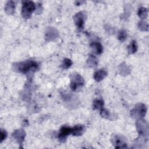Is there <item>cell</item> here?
I'll list each match as a JSON object with an SVG mask.
<instances>
[{
  "instance_id": "obj_14",
  "label": "cell",
  "mask_w": 149,
  "mask_h": 149,
  "mask_svg": "<svg viewBox=\"0 0 149 149\" xmlns=\"http://www.w3.org/2000/svg\"><path fill=\"white\" fill-rule=\"evenodd\" d=\"M90 47L93 49V51H94V52L98 55L101 54L103 51V47L102 45L98 42H96V41L92 42L90 44Z\"/></svg>"
},
{
  "instance_id": "obj_13",
  "label": "cell",
  "mask_w": 149,
  "mask_h": 149,
  "mask_svg": "<svg viewBox=\"0 0 149 149\" xmlns=\"http://www.w3.org/2000/svg\"><path fill=\"white\" fill-rule=\"evenodd\" d=\"M84 131V126L81 125H75L73 128H72V134L73 136H79L82 135Z\"/></svg>"
},
{
  "instance_id": "obj_20",
  "label": "cell",
  "mask_w": 149,
  "mask_h": 149,
  "mask_svg": "<svg viewBox=\"0 0 149 149\" xmlns=\"http://www.w3.org/2000/svg\"><path fill=\"white\" fill-rule=\"evenodd\" d=\"M104 102L102 99H96L93 102V108L94 109H101L103 108Z\"/></svg>"
},
{
  "instance_id": "obj_4",
  "label": "cell",
  "mask_w": 149,
  "mask_h": 149,
  "mask_svg": "<svg viewBox=\"0 0 149 149\" xmlns=\"http://www.w3.org/2000/svg\"><path fill=\"white\" fill-rule=\"evenodd\" d=\"M36 9V5L32 1H24L23 2V5L22 8L21 14L22 17L27 19H29L33 12Z\"/></svg>"
},
{
  "instance_id": "obj_11",
  "label": "cell",
  "mask_w": 149,
  "mask_h": 149,
  "mask_svg": "<svg viewBox=\"0 0 149 149\" xmlns=\"http://www.w3.org/2000/svg\"><path fill=\"white\" fill-rule=\"evenodd\" d=\"M107 74H108V72L105 69H99L94 72V79L96 81L100 82L101 80H102L107 76Z\"/></svg>"
},
{
  "instance_id": "obj_18",
  "label": "cell",
  "mask_w": 149,
  "mask_h": 149,
  "mask_svg": "<svg viewBox=\"0 0 149 149\" xmlns=\"http://www.w3.org/2000/svg\"><path fill=\"white\" fill-rule=\"evenodd\" d=\"M100 115L101 117L108 119L109 120H113L115 119V116L111 113L108 109H101L100 112Z\"/></svg>"
},
{
  "instance_id": "obj_6",
  "label": "cell",
  "mask_w": 149,
  "mask_h": 149,
  "mask_svg": "<svg viewBox=\"0 0 149 149\" xmlns=\"http://www.w3.org/2000/svg\"><path fill=\"white\" fill-rule=\"evenodd\" d=\"M136 129L139 134L144 138L147 137L149 134V127L147 122L142 119H139L136 122Z\"/></svg>"
},
{
  "instance_id": "obj_12",
  "label": "cell",
  "mask_w": 149,
  "mask_h": 149,
  "mask_svg": "<svg viewBox=\"0 0 149 149\" xmlns=\"http://www.w3.org/2000/svg\"><path fill=\"white\" fill-rule=\"evenodd\" d=\"M62 99L63 100L64 102L68 104L69 106H71L72 105V104H73L74 106H75V103L73 102L74 101H75L74 100V95L70 94V93H63L62 94Z\"/></svg>"
},
{
  "instance_id": "obj_9",
  "label": "cell",
  "mask_w": 149,
  "mask_h": 149,
  "mask_svg": "<svg viewBox=\"0 0 149 149\" xmlns=\"http://www.w3.org/2000/svg\"><path fill=\"white\" fill-rule=\"evenodd\" d=\"M70 133H72V128L68 126H63L60 129L59 133L58 134V139L59 141L62 143L65 142L67 137Z\"/></svg>"
},
{
  "instance_id": "obj_26",
  "label": "cell",
  "mask_w": 149,
  "mask_h": 149,
  "mask_svg": "<svg viewBox=\"0 0 149 149\" xmlns=\"http://www.w3.org/2000/svg\"><path fill=\"white\" fill-rule=\"evenodd\" d=\"M7 136H8V134L6 133V132L5 130H3V129H1V142H2L4 140L6 139V138L7 137Z\"/></svg>"
},
{
  "instance_id": "obj_7",
  "label": "cell",
  "mask_w": 149,
  "mask_h": 149,
  "mask_svg": "<svg viewBox=\"0 0 149 149\" xmlns=\"http://www.w3.org/2000/svg\"><path fill=\"white\" fill-rule=\"evenodd\" d=\"M87 18V15L84 12H79L73 16V20L75 25L79 30H82L84 26V23Z\"/></svg>"
},
{
  "instance_id": "obj_17",
  "label": "cell",
  "mask_w": 149,
  "mask_h": 149,
  "mask_svg": "<svg viewBox=\"0 0 149 149\" xmlns=\"http://www.w3.org/2000/svg\"><path fill=\"white\" fill-rule=\"evenodd\" d=\"M119 72L122 75L126 76L130 73V69L126 63H122L119 66Z\"/></svg>"
},
{
  "instance_id": "obj_2",
  "label": "cell",
  "mask_w": 149,
  "mask_h": 149,
  "mask_svg": "<svg viewBox=\"0 0 149 149\" xmlns=\"http://www.w3.org/2000/svg\"><path fill=\"white\" fill-rule=\"evenodd\" d=\"M70 87L73 91H79L84 86V79L80 74L76 72L70 74Z\"/></svg>"
},
{
  "instance_id": "obj_22",
  "label": "cell",
  "mask_w": 149,
  "mask_h": 149,
  "mask_svg": "<svg viewBox=\"0 0 149 149\" xmlns=\"http://www.w3.org/2000/svg\"><path fill=\"white\" fill-rule=\"evenodd\" d=\"M127 36V34L126 31L124 29H122L119 31L118 35V38L120 42H123L126 39Z\"/></svg>"
},
{
  "instance_id": "obj_21",
  "label": "cell",
  "mask_w": 149,
  "mask_h": 149,
  "mask_svg": "<svg viewBox=\"0 0 149 149\" xmlns=\"http://www.w3.org/2000/svg\"><path fill=\"white\" fill-rule=\"evenodd\" d=\"M138 15L141 19H146L148 16V9L143 7L139 8L138 10Z\"/></svg>"
},
{
  "instance_id": "obj_16",
  "label": "cell",
  "mask_w": 149,
  "mask_h": 149,
  "mask_svg": "<svg viewBox=\"0 0 149 149\" xmlns=\"http://www.w3.org/2000/svg\"><path fill=\"white\" fill-rule=\"evenodd\" d=\"M15 3L14 2L10 1H8L5 8V10L6 14L8 15H12L14 13L15 11Z\"/></svg>"
},
{
  "instance_id": "obj_19",
  "label": "cell",
  "mask_w": 149,
  "mask_h": 149,
  "mask_svg": "<svg viewBox=\"0 0 149 149\" xmlns=\"http://www.w3.org/2000/svg\"><path fill=\"white\" fill-rule=\"evenodd\" d=\"M137 45L136 43V41L134 40H133L130 42L129 45L127 46V49L129 54H133L137 52Z\"/></svg>"
},
{
  "instance_id": "obj_1",
  "label": "cell",
  "mask_w": 149,
  "mask_h": 149,
  "mask_svg": "<svg viewBox=\"0 0 149 149\" xmlns=\"http://www.w3.org/2000/svg\"><path fill=\"white\" fill-rule=\"evenodd\" d=\"M38 63L34 61L27 60L21 62H16L12 65L13 71L23 74L34 73L38 69Z\"/></svg>"
},
{
  "instance_id": "obj_3",
  "label": "cell",
  "mask_w": 149,
  "mask_h": 149,
  "mask_svg": "<svg viewBox=\"0 0 149 149\" xmlns=\"http://www.w3.org/2000/svg\"><path fill=\"white\" fill-rule=\"evenodd\" d=\"M147 112V107L145 104L139 103L136 104L130 111V115L135 119H142L144 117Z\"/></svg>"
},
{
  "instance_id": "obj_24",
  "label": "cell",
  "mask_w": 149,
  "mask_h": 149,
  "mask_svg": "<svg viewBox=\"0 0 149 149\" xmlns=\"http://www.w3.org/2000/svg\"><path fill=\"white\" fill-rule=\"evenodd\" d=\"M138 27L141 31H147L148 29V24L146 22L141 21L138 23Z\"/></svg>"
},
{
  "instance_id": "obj_8",
  "label": "cell",
  "mask_w": 149,
  "mask_h": 149,
  "mask_svg": "<svg viewBox=\"0 0 149 149\" xmlns=\"http://www.w3.org/2000/svg\"><path fill=\"white\" fill-rule=\"evenodd\" d=\"M59 31L55 27L48 26L45 29V38L47 41H55L59 37Z\"/></svg>"
},
{
  "instance_id": "obj_23",
  "label": "cell",
  "mask_w": 149,
  "mask_h": 149,
  "mask_svg": "<svg viewBox=\"0 0 149 149\" xmlns=\"http://www.w3.org/2000/svg\"><path fill=\"white\" fill-rule=\"evenodd\" d=\"M72 65V61L69 59V58H65L63 60L62 63L61 65V66L63 69H68L69 68H70Z\"/></svg>"
},
{
  "instance_id": "obj_10",
  "label": "cell",
  "mask_w": 149,
  "mask_h": 149,
  "mask_svg": "<svg viewBox=\"0 0 149 149\" xmlns=\"http://www.w3.org/2000/svg\"><path fill=\"white\" fill-rule=\"evenodd\" d=\"M26 133L23 129H17L13 132L12 134V137L17 141V143L19 144H22L23 143L24 139L26 137Z\"/></svg>"
},
{
  "instance_id": "obj_25",
  "label": "cell",
  "mask_w": 149,
  "mask_h": 149,
  "mask_svg": "<svg viewBox=\"0 0 149 149\" xmlns=\"http://www.w3.org/2000/svg\"><path fill=\"white\" fill-rule=\"evenodd\" d=\"M125 13H124V17L125 18H127L129 16L132 12V7L130 5H126L125 6Z\"/></svg>"
},
{
  "instance_id": "obj_15",
  "label": "cell",
  "mask_w": 149,
  "mask_h": 149,
  "mask_svg": "<svg viewBox=\"0 0 149 149\" xmlns=\"http://www.w3.org/2000/svg\"><path fill=\"white\" fill-rule=\"evenodd\" d=\"M98 63V59L95 55H94L93 54L89 55L87 61V64L88 67L95 68L97 66Z\"/></svg>"
},
{
  "instance_id": "obj_5",
  "label": "cell",
  "mask_w": 149,
  "mask_h": 149,
  "mask_svg": "<svg viewBox=\"0 0 149 149\" xmlns=\"http://www.w3.org/2000/svg\"><path fill=\"white\" fill-rule=\"evenodd\" d=\"M111 142L116 148H125L127 147L126 137L122 134H113L111 138Z\"/></svg>"
}]
</instances>
